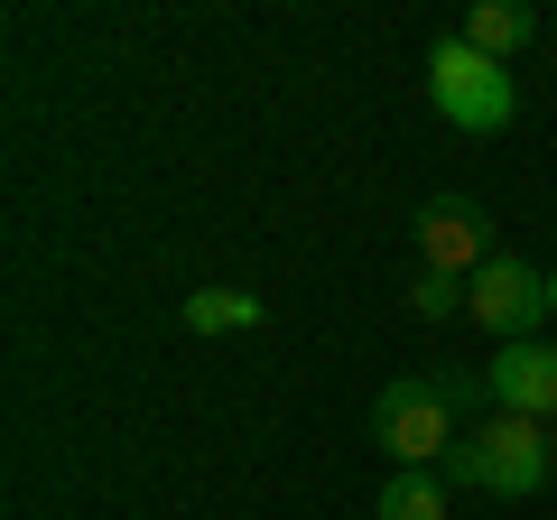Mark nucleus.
<instances>
[{
	"mask_svg": "<svg viewBox=\"0 0 557 520\" xmlns=\"http://www.w3.org/2000/svg\"><path fill=\"white\" fill-rule=\"evenodd\" d=\"M548 317H557V270H548Z\"/></svg>",
	"mask_w": 557,
	"mask_h": 520,
	"instance_id": "obj_11",
	"label": "nucleus"
},
{
	"mask_svg": "<svg viewBox=\"0 0 557 520\" xmlns=\"http://www.w3.org/2000/svg\"><path fill=\"white\" fill-rule=\"evenodd\" d=\"M177 317H186V335H251V325H260V298H251V288H196Z\"/></svg>",
	"mask_w": 557,
	"mask_h": 520,
	"instance_id": "obj_8",
	"label": "nucleus"
},
{
	"mask_svg": "<svg viewBox=\"0 0 557 520\" xmlns=\"http://www.w3.org/2000/svg\"><path fill=\"white\" fill-rule=\"evenodd\" d=\"M483 381H493V409H511V419H539V428L557 419V344H539V335L502 344V362Z\"/></svg>",
	"mask_w": 557,
	"mask_h": 520,
	"instance_id": "obj_6",
	"label": "nucleus"
},
{
	"mask_svg": "<svg viewBox=\"0 0 557 520\" xmlns=\"http://www.w3.org/2000/svg\"><path fill=\"white\" fill-rule=\"evenodd\" d=\"M548 465H557V437H548V428L493 409V419H483L474 437L446 456V474L474 483V493H539V483H548Z\"/></svg>",
	"mask_w": 557,
	"mask_h": 520,
	"instance_id": "obj_1",
	"label": "nucleus"
},
{
	"mask_svg": "<svg viewBox=\"0 0 557 520\" xmlns=\"http://www.w3.org/2000/svg\"><path fill=\"white\" fill-rule=\"evenodd\" d=\"M456 38H465V47H483V57L502 65L511 47H530V38H539V10H530V0H474Z\"/></svg>",
	"mask_w": 557,
	"mask_h": 520,
	"instance_id": "obj_7",
	"label": "nucleus"
},
{
	"mask_svg": "<svg viewBox=\"0 0 557 520\" xmlns=\"http://www.w3.org/2000/svg\"><path fill=\"white\" fill-rule=\"evenodd\" d=\"M493 223H483V205L465 196H437V205H418V270H446V280L474 288V270H493Z\"/></svg>",
	"mask_w": 557,
	"mask_h": 520,
	"instance_id": "obj_4",
	"label": "nucleus"
},
{
	"mask_svg": "<svg viewBox=\"0 0 557 520\" xmlns=\"http://www.w3.org/2000/svg\"><path fill=\"white\" fill-rule=\"evenodd\" d=\"M409 317H428V325L465 317V280H446V270H418V280H409Z\"/></svg>",
	"mask_w": 557,
	"mask_h": 520,
	"instance_id": "obj_10",
	"label": "nucleus"
},
{
	"mask_svg": "<svg viewBox=\"0 0 557 520\" xmlns=\"http://www.w3.org/2000/svg\"><path fill=\"white\" fill-rule=\"evenodd\" d=\"M372 511H381V520H446V483H437V465H409V474H391Z\"/></svg>",
	"mask_w": 557,
	"mask_h": 520,
	"instance_id": "obj_9",
	"label": "nucleus"
},
{
	"mask_svg": "<svg viewBox=\"0 0 557 520\" xmlns=\"http://www.w3.org/2000/svg\"><path fill=\"white\" fill-rule=\"evenodd\" d=\"M372 446L409 474V465H446L456 456V400H446V381H391L372 409Z\"/></svg>",
	"mask_w": 557,
	"mask_h": 520,
	"instance_id": "obj_3",
	"label": "nucleus"
},
{
	"mask_svg": "<svg viewBox=\"0 0 557 520\" xmlns=\"http://www.w3.org/2000/svg\"><path fill=\"white\" fill-rule=\"evenodd\" d=\"M428 102H437L456 131H502V121L520 112L511 75H502L483 47H465V38H437V47H428Z\"/></svg>",
	"mask_w": 557,
	"mask_h": 520,
	"instance_id": "obj_2",
	"label": "nucleus"
},
{
	"mask_svg": "<svg viewBox=\"0 0 557 520\" xmlns=\"http://www.w3.org/2000/svg\"><path fill=\"white\" fill-rule=\"evenodd\" d=\"M465 317H474L483 335H502V344H530V325L548 317V280H539L530 260L502 251L493 270H474V288H465Z\"/></svg>",
	"mask_w": 557,
	"mask_h": 520,
	"instance_id": "obj_5",
	"label": "nucleus"
}]
</instances>
